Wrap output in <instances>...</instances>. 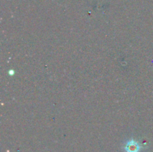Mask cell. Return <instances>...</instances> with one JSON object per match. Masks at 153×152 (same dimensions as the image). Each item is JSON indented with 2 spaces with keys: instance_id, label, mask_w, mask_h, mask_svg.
<instances>
[{
  "instance_id": "cell-1",
  "label": "cell",
  "mask_w": 153,
  "mask_h": 152,
  "mask_svg": "<svg viewBox=\"0 0 153 152\" xmlns=\"http://www.w3.org/2000/svg\"><path fill=\"white\" fill-rule=\"evenodd\" d=\"M140 150V145L134 141H129L126 145V152H138Z\"/></svg>"
}]
</instances>
